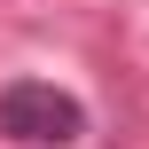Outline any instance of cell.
Wrapping results in <instances>:
<instances>
[{
    "label": "cell",
    "instance_id": "6da1fadb",
    "mask_svg": "<svg viewBox=\"0 0 149 149\" xmlns=\"http://www.w3.org/2000/svg\"><path fill=\"white\" fill-rule=\"evenodd\" d=\"M0 134L31 141V149H71L86 134V110H79V94H63L47 79H8L0 86Z\"/></svg>",
    "mask_w": 149,
    "mask_h": 149
}]
</instances>
